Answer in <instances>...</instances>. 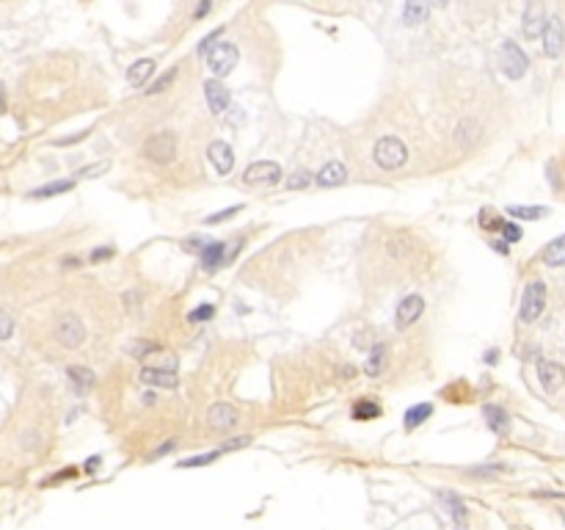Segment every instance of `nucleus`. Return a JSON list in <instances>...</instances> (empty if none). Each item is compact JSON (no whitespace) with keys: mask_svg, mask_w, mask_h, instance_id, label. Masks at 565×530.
I'll use <instances>...</instances> for the list:
<instances>
[{"mask_svg":"<svg viewBox=\"0 0 565 530\" xmlns=\"http://www.w3.org/2000/svg\"><path fill=\"white\" fill-rule=\"evenodd\" d=\"M127 351H130L136 359H144V357H149L152 351H160V346H158V343H149V340H133V343L127 346Z\"/></svg>","mask_w":565,"mask_h":530,"instance_id":"c85d7f7f","label":"nucleus"},{"mask_svg":"<svg viewBox=\"0 0 565 530\" xmlns=\"http://www.w3.org/2000/svg\"><path fill=\"white\" fill-rule=\"evenodd\" d=\"M543 263H546L549 268H562V265H565V235L557 238V241H551V243L543 249Z\"/></svg>","mask_w":565,"mask_h":530,"instance_id":"4be33fe9","label":"nucleus"},{"mask_svg":"<svg viewBox=\"0 0 565 530\" xmlns=\"http://www.w3.org/2000/svg\"><path fill=\"white\" fill-rule=\"evenodd\" d=\"M99 467V456H91L88 461H86V472H94Z\"/></svg>","mask_w":565,"mask_h":530,"instance_id":"de8ad7c7","label":"nucleus"},{"mask_svg":"<svg viewBox=\"0 0 565 530\" xmlns=\"http://www.w3.org/2000/svg\"><path fill=\"white\" fill-rule=\"evenodd\" d=\"M141 381L152 384V387H166V389H174L179 384L174 370H166V368H144L141 370Z\"/></svg>","mask_w":565,"mask_h":530,"instance_id":"a211bd4d","label":"nucleus"},{"mask_svg":"<svg viewBox=\"0 0 565 530\" xmlns=\"http://www.w3.org/2000/svg\"><path fill=\"white\" fill-rule=\"evenodd\" d=\"M108 257H113V249H110V246H99V249L91 252V263H102V260H108Z\"/></svg>","mask_w":565,"mask_h":530,"instance_id":"ea45409f","label":"nucleus"},{"mask_svg":"<svg viewBox=\"0 0 565 530\" xmlns=\"http://www.w3.org/2000/svg\"><path fill=\"white\" fill-rule=\"evenodd\" d=\"M212 315H215V306H212V304H199V306L188 315V321H190V324H201V321H210Z\"/></svg>","mask_w":565,"mask_h":530,"instance_id":"473e14b6","label":"nucleus"},{"mask_svg":"<svg viewBox=\"0 0 565 530\" xmlns=\"http://www.w3.org/2000/svg\"><path fill=\"white\" fill-rule=\"evenodd\" d=\"M144 155L155 163H168L174 160L177 155V136L171 130H163V133H155L152 138H147L144 144Z\"/></svg>","mask_w":565,"mask_h":530,"instance_id":"39448f33","label":"nucleus"},{"mask_svg":"<svg viewBox=\"0 0 565 530\" xmlns=\"http://www.w3.org/2000/svg\"><path fill=\"white\" fill-rule=\"evenodd\" d=\"M480 136H483V125H480L477 119H472V117L461 119L458 128H455V144H458L461 149H472V147L480 141Z\"/></svg>","mask_w":565,"mask_h":530,"instance_id":"4468645a","label":"nucleus"},{"mask_svg":"<svg viewBox=\"0 0 565 530\" xmlns=\"http://www.w3.org/2000/svg\"><path fill=\"white\" fill-rule=\"evenodd\" d=\"M342 373H345V378H353L356 376V368L351 365V368H342Z\"/></svg>","mask_w":565,"mask_h":530,"instance_id":"8fccbe9b","label":"nucleus"},{"mask_svg":"<svg viewBox=\"0 0 565 530\" xmlns=\"http://www.w3.org/2000/svg\"><path fill=\"white\" fill-rule=\"evenodd\" d=\"M55 337H58L66 348H77V346L86 340V326H83L80 317L64 315L61 321H58V326H55Z\"/></svg>","mask_w":565,"mask_h":530,"instance_id":"423d86ee","label":"nucleus"},{"mask_svg":"<svg viewBox=\"0 0 565 530\" xmlns=\"http://www.w3.org/2000/svg\"><path fill=\"white\" fill-rule=\"evenodd\" d=\"M108 160H99V163H94V166H86V169H80L75 177H94V174H102V171H108Z\"/></svg>","mask_w":565,"mask_h":530,"instance_id":"4c0bfd02","label":"nucleus"},{"mask_svg":"<svg viewBox=\"0 0 565 530\" xmlns=\"http://www.w3.org/2000/svg\"><path fill=\"white\" fill-rule=\"evenodd\" d=\"M427 14H430V6H427V3H408V6L403 9L405 25H419V23L427 20Z\"/></svg>","mask_w":565,"mask_h":530,"instance_id":"cd10ccee","label":"nucleus"},{"mask_svg":"<svg viewBox=\"0 0 565 530\" xmlns=\"http://www.w3.org/2000/svg\"><path fill=\"white\" fill-rule=\"evenodd\" d=\"M238 58H240V53H238V47H235L232 42H221V45H215V50L207 56V67H210L212 75L221 80V77H226V75H229V72L238 67Z\"/></svg>","mask_w":565,"mask_h":530,"instance_id":"20e7f679","label":"nucleus"},{"mask_svg":"<svg viewBox=\"0 0 565 530\" xmlns=\"http://www.w3.org/2000/svg\"><path fill=\"white\" fill-rule=\"evenodd\" d=\"M155 67H158V64H155L152 58H141V61H136V64L127 69V80H130L133 86H144L147 77H152Z\"/></svg>","mask_w":565,"mask_h":530,"instance_id":"412c9836","label":"nucleus"},{"mask_svg":"<svg viewBox=\"0 0 565 530\" xmlns=\"http://www.w3.org/2000/svg\"><path fill=\"white\" fill-rule=\"evenodd\" d=\"M75 188V180H53V182H45L39 188H34L28 196L31 199H50V196H58V193H66Z\"/></svg>","mask_w":565,"mask_h":530,"instance_id":"aec40b11","label":"nucleus"},{"mask_svg":"<svg viewBox=\"0 0 565 530\" xmlns=\"http://www.w3.org/2000/svg\"><path fill=\"white\" fill-rule=\"evenodd\" d=\"M375 417H381V406L375 403V400H370V398H362V400H356L353 403V420H375Z\"/></svg>","mask_w":565,"mask_h":530,"instance_id":"bb28decb","label":"nucleus"},{"mask_svg":"<svg viewBox=\"0 0 565 530\" xmlns=\"http://www.w3.org/2000/svg\"><path fill=\"white\" fill-rule=\"evenodd\" d=\"M174 80H177V69H168L166 75H160V77L152 83V88H147V94H163Z\"/></svg>","mask_w":565,"mask_h":530,"instance_id":"2f4dec72","label":"nucleus"},{"mask_svg":"<svg viewBox=\"0 0 565 530\" xmlns=\"http://www.w3.org/2000/svg\"><path fill=\"white\" fill-rule=\"evenodd\" d=\"M422 309H425L422 296H408V298H403L400 306H397V312H394L397 329H408L411 324H416V317L422 315Z\"/></svg>","mask_w":565,"mask_h":530,"instance_id":"ddd939ff","label":"nucleus"},{"mask_svg":"<svg viewBox=\"0 0 565 530\" xmlns=\"http://www.w3.org/2000/svg\"><path fill=\"white\" fill-rule=\"evenodd\" d=\"M221 31H223V28H218V31H212L210 36H204V39H201V45H199V56H204V58H207V56L215 50V42H218Z\"/></svg>","mask_w":565,"mask_h":530,"instance_id":"f704fd0d","label":"nucleus"},{"mask_svg":"<svg viewBox=\"0 0 565 530\" xmlns=\"http://www.w3.org/2000/svg\"><path fill=\"white\" fill-rule=\"evenodd\" d=\"M240 213V207L235 204V207H226V210H221V213H212V216H207V224H218V221H223V219H232V216H238Z\"/></svg>","mask_w":565,"mask_h":530,"instance_id":"e433bc0d","label":"nucleus"},{"mask_svg":"<svg viewBox=\"0 0 565 530\" xmlns=\"http://www.w3.org/2000/svg\"><path fill=\"white\" fill-rule=\"evenodd\" d=\"M527 67H529V58L524 56V50H521L516 42L505 39L502 47H499V69H502L510 80H521V77L527 75Z\"/></svg>","mask_w":565,"mask_h":530,"instance_id":"f03ea898","label":"nucleus"},{"mask_svg":"<svg viewBox=\"0 0 565 530\" xmlns=\"http://www.w3.org/2000/svg\"><path fill=\"white\" fill-rule=\"evenodd\" d=\"M502 238H505V243H518V241H521V227L513 224V221H505V227H502Z\"/></svg>","mask_w":565,"mask_h":530,"instance_id":"c9c22d12","label":"nucleus"},{"mask_svg":"<svg viewBox=\"0 0 565 530\" xmlns=\"http://www.w3.org/2000/svg\"><path fill=\"white\" fill-rule=\"evenodd\" d=\"M204 94H207V105L212 114H226V108H229V88H226L218 77L204 83Z\"/></svg>","mask_w":565,"mask_h":530,"instance_id":"f8f14e48","label":"nucleus"},{"mask_svg":"<svg viewBox=\"0 0 565 530\" xmlns=\"http://www.w3.org/2000/svg\"><path fill=\"white\" fill-rule=\"evenodd\" d=\"M546 213H549V207H524V204H510L507 207V216L521 219V221H538Z\"/></svg>","mask_w":565,"mask_h":530,"instance_id":"a878e982","label":"nucleus"},{"mask_svg":"<svg viewBox=\"0 0 565 530\" xmlns=\"http://www.w3.org/2000/svg\"><path fill=\"white\" fill-rule=\"evenodd\" d=\"M483 417H486V426L494 431V434H507V429H510V414L502 409V406H497V403H486L483 406Z\"/></svg>","mask_w":565,"mask_h":530,"instance_id":"dca6fc26","label":"nucleus"},{"mask_svg":"<svg viewBox=\"0 0 565 530\" xmlns=\"http://www.w3.org/2000/svg\"><path fill=\"white\" fill-rule=\"evenodd\" d=\"M314 180H317V185H323V188H331V185H342V182L348 180V169H345V163H339V160H331V163H325V166L320 169V174H317Z\"/></svg>","mask_w":565,"mask_h":530,"instance_id":"f3484780","label":"nucleus"},{"mask_svg":"<svg viewBox=\"0 0 565 530\" xmlns=\"http://www.w3.org/2000/svg\"><path fill=\"white\" fill-rule=\"evenodd\" d=\"M403 243H405L403 238H397V241L392 238V241H389V246H386V249H389V254H392V257H405V254L411 252V246H403Z\"/></svg>","mask_w":565,"mask_h":530,"instance_id":"58836bf2","label":"nucleus"},{"mask_svg":"<svg viewBox=\"0 0 565 530\" xmlns=\"http://www.w3.org/2000/svg\"><path fill=\"white\" fill-rule=\"evenodd\" d=\"M538 378H540V387L546 392H557L565 384V368L557 362H549V359H538Z\"/></svg>","mask_w":565,"mask_h":530,"instance_id":"9d476101","label":"nucleus"},{"mask_svg":"<svg viewBox=\"0 0 565 530\" xmlns=\"http://www.w3.org/2000/svg\"><path fill=\"white\" fill-rule=\"evenodd\" d=\"M14 335V321H12V315L0 309V340H9Z\"/></svg>","mask_w":565,"mask_h":530,"instance_id":"72a5a7b5","label":"nucleus"},{"mask_svg":"<svg viewBox=\"0 0 565 530\" xmlns=\"http://www.w3.org/2000/svg\"><path fill=\"white\" fill-rule=\"evenodd\" d=\"M155 400H158V395H155V392H147V395H144V403H147V406H149V403H155Z\"/></svg>","mask_w":565,"mask_h":530,"instance_id":"3c124183","label":"nucleus"},{"mask_svg":"<svg viewBox=\"0 0 565 530\" xmlns=\"http://www.w3.org/2000/svg\"><path fill=\"white\" fill-rule=\"evenodd\" d=\"M430 414H433V406H430V403H416V406H411V409L405 411V431L419 429Z\"/></svg>","mask_w":565,"mask_h":530,"instance_id":"393cba45","label":"nucleus"},{"mask_svg":"<svg viewBox=\"0 0 565 530\" xmlns=\"http://www.w3.org/2000/svg\"><path fill=\"white\" fill-rule=\"evenodd\" d=\"M546 309V285L543 282H529L524 287V296H521V312L518 317L524 324H532L540 317V312Z\"/></svg>","mask_w":565,"mask_h":530,"instance_id":"7ed1b4c3","label":"nucleus"},{"mask_svg":"<svg viewBox=\"0 0 565 530\" xmlns=\"http://www.w3.org/2000/svg\"><path fill=\"white\" fill-rule=\"evenodd\" d=\"M207 12H210V3H207V0H204V3H201V6H199V9L193 12V20H201V17L207 14Z\"/></svg>","mask_w":565,"mask_h":530,"instance_id":"49530a36","label":"nucleus"},{"mask_svg":"<svg viewBox=\"0 0 565 530\" xmlns=\"http://www.w3.org/2000/svg\"><path fill=\"white\" fill-rule=\"evenodd\" d=\"M86 136H88V130L75 133V136H69V138H58V141H55V147H69V144H75V141H83Z\"/></svg>","mask_w":565,"mask_h":530,"instance_id":"79ce46f5","label":"nucleus"},{"mask_svg":"<svg viewBox=\"0 0 565 530\" xmlns=\"http://www.w3.org/2000/svg\"><path fill=\"white\" fill-rule=\"evenodd\" d=\"M232 114H229V119H226V122H229L232 128H238V125H243L246 122V114H243V108H238V105H235V108H229Z\"/></svg>","mask_w":565,"mask_h":530,"instance_id":"a19ab883","label":"nucleus"},{"mask_svg":"<svg viewBox=\"0 0 565 530\" xmlns=\"http://www.w3.org/2000/svg\"><path fill=\"white\" fill-rule=\"evenodd\" d=\"M491 246H494V249H497V252H499V254H507V252H510V249H507V243H505V241H494V243H491Z\"/></svg>","mask_w":565,"mask_h":530,"instance_id":"09e8293b","label":"nucleus"},{"mask_svg":"<svg viewBox=\"0 0 565 530\" xmlns=\"http://www.w3.org/2000/svg\"><path fill=\"white\" fill-rule=\"evenodd\" d=\"M243 180H246L249 185H276V182L281 180V169H279V163H273V160H260V163H251V166L246 169Z\"/></svg>","mask_w":565,"mask_h":530,"instance_id":"0eeeda50","label":"nucleus"},{"mask_svg":"<svg viewBox=\"0 0 565 530\" xmlns=\"http://www.w3.org/2000/svg\"><path fill=\"white\" fill-rule=\"evenodd\" d=\"M207 158H210V163L215 166V171H218V174H229V171H232V166H235L232 147L226 144V141H212V144L207 147Z\"/></svg>","mask_w":565,"mask_h":530,"instance_id":"9b49d317","label":"nucleus"},{"mask_svg":"<svg viewBox=\"0 0 565 530\" xmlns=\"http://www.w3.org/2000/svg\"><path fill=\"white\" fill-rule=\"evenodd\" d=\"M174 448H177V439H168L166 445H160V448L155 450V456H166V453H168V450H174Z\"/></svg>","mask_w":565,"mask_h":530,"instance_id":"c03bdc74","label":"nucleus"},{"mask_svg":"<svg viewBox=\"0 0 565 530\" xmlns=\"http://www.w3.org/2000/svg\"><path fill=\"white\" fill-rule=\"evenodd\" d=\"M223 257H226V243L210 241V243L201 249V265H204V271H215V268L223 263Z\"/></svg>","mask_w":565,"mask_h":530,"instance_id":"6ab92c4d","label":"nucleus"},{"mask_svg":"<svg viewBox=\"0 0 565 530\" xmlns=\"http://www.w3.org/2000/svg\"><path fill=\"white\" fill-rule=\"evenodd\" d=\"M312 180H314V174H312V171H303V169H298V171H295V174H292V177H290V180H287L284 185H287L290 191H301V188H309V185H312Z\"/></svg>","mask_w":565,"mask_h":530,"instance_id":"c756f323","label":"nucleus"},{"mask_svg":"<svg viewBox=\"0 0 565 530\" xmlns=\"http://www.w3.org/2000/svg\"><path fill=\"white\" fill-rule=\"evenodd\" d=\"M201 243H204L201 238H190V241H185V249H188V252H193V249H199V252H201V249H204Z\"/></svg>","mask_w":565,"mask_h":530,"instance_id":"a18cd8bd","label":"nucleus"},{"mask_svg":"<svg viewBox=\"0 0 565 530\" xmlns=\"http://www.w3.org/2000/svg\"><path fill=\"white\" fill-rule=\"evenodd\" d=\"M66 376H69V384L75 387V392H77V395H83L86 389H91V387H94V373H91L88 368H69V370H66Z\"/></svg>","mask_w":565,"mask_h":530,"instance_id":"b1692460","label":"nucleus"},{"mask_svg":"<svg viewBox=\"0 0 565 530\" xmlns=\"http://www.w3.org/2000/svg\"><path fill=\"white\" fill-rule=\"evenodd\" d=\"M122 298H125V306H127V309H136V306H138V293H136V290H133V293H125Z\"/></svg>","mask_w":565,"mask_h":530,"instance_id":"37998d69","label":"nucleus"},{"mask_svg":"<svg viewBox=\"0 0 565 530\" xmlns=\"http://www.w3.org/2000/svg\"><path fill=\"white\" fill-rule=\"evenodd\" d=\"M373 158H375V163H378L384 171H394V169H400V166L405 163L408 149H405V144H403L400 138L386 136V138H381V141L375 144Z\"/></svg>","mask_w":565,"mask_h":530,"instance_id":"f257e3e1","label":"nucleus"},{"mask_svg":"<svg viewBox=\"0 0 565 530\" xmlns=\"http://www.w3.org/2000/svg\"><path fill=\"white\" fill-rule=\"evenodd\" d=\"M386 351H389L386 343H378V346L370 351V359H367V365H364V373H367V376L375 378V376L384 373V368H386Z\"/></svg>","mask_w":565,"mask_h":530,"instance_id":"5701e85b","label":"nucleus"},{"mask_svg":"<svg viewBox=\"0 0 565 530\" xmlns=\"http://www.w3.org/2000/svg\"><path fill=\"white\" fill-rule=\"evenodd\" d=\"M238 420H240V414H238V409L229 406V403H215V406L207 411V426H210L212 431H229V429L238 426Z\"/></svg>","mask_w":565,"mask_h":530,"instance_id":"1a4fd4ad","label":"nucleus"},{"mask_svg":"<svg viewBox=\"0 0 565 530\" xmlns=\"http://www.w3.org/2000/svg\"><path fill=\"white\" fill-rule=\"evenodd\" d=\"M223 450H212V453H201V456H193V459H185V461H179L177 467L179 470H190V467H204V464H210V461H215L218 456H221Z\"/></svg>","mask_w":565,"mask_h":530,"instance_id":"7c9ffc66","label":"nucleus"},{"mask_svg":"<svg viewBox=\"0 0 565 530\" xmlns=\"http://www.w3.org/2000/svg\"><path fill=\"white\" fill-rule=\"evenodd\" d=\"M543 28H546V12L540 3H529L527 12H524V36L527 39H538L543 36Z\"/></svg>","mask_w":565,"mask_h":530,"instance_id":"2eb2a0df","label":"nucleus"},{"mask_svg":"<svg viewBox=\"0 0 565 530\" xmlns=\"http://www.w3.org/2000/svg\"><path fill=\"white\" fill-rule=\"evenodd\" d=\"M565 47V25L560 17H549L546 28H543V53L549 58H557Z\"/></svg>","mask_w":565,"mask_h":530,"instance_id":"6e6552de","label":"nucleus"}]
</instances>
